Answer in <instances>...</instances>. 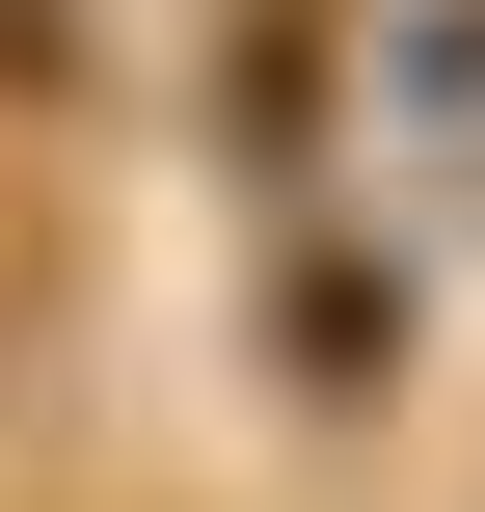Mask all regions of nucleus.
Masks as SVG:
<instances>
[{
    "label": "nucleus",
    "instance_id": "nucleus-1",
    "mask_svg": "<svg viewBox=\"0 0 485 512\" xmlns=\"http://www.w3.org/2000/svg\"><path fill=\"white\" fill-rule=\"evenodd\" d=\"M270 405H297V432H378V405H405V270L324 243V216L270 243Z\"/></svg>",
    "mask_w": 485,
    "mask_h": 512
},
{
    "label": "nucleus",
    "instance_id": "nucleus-2",
    "mask_svg": "<svg viewBox=\"0 0 485 512\" xmlns=\"http://www.w3.org/2000/svg\"><path fill=\"white\" fill-rule=\"evenodd\" d=\"M324 54H351V0H216V162L270 189V243L324 216Z\"/></svg>",
    "mask_w": 485,
    "mask_h": 512
},
{
    "label": "nucleus",
    "instance_id": "nucleus-3",
    "mask_svg": "<svg viewBox=\"0 0 485 512\" xmlns=\"http://www.w3.org/2000/svg\"><path fill=\"white\" fill-rule=\"evenodd\" d=\"M378 81H405V162L485 216V0H378Z\"/></svg>",
    "mask_w": 485,
    "mask_h": 512
},
{
    "label": "nucleus",
    "instance_id": "nucleus-4",
    "mask_svg": "<svg viewBox=\"0 0 485 512\" xmlns=\"http://www.w3.org/2000/svg\"><path fill=\"white\" fill-rule=\"evenodd\" d=\"M0 81H54V0H0Z\"/></svg>",
    "mask_w": 485,
    "mask_h": 512
}]
</instances>
